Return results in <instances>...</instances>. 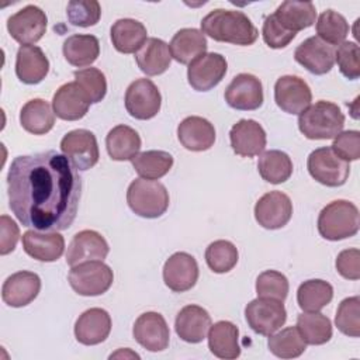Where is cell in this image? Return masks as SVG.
Here are the masks:
<instances>
[{
	"instance_id": "484cf974",
	"label": "cell",
	"mask_w": 360,
	"mask_h": 360,
	"mask_svg": "<svg viewBox=\"0 0 360 360\" xmlns=\"http://www.w3.org/2000/svg\"><path fill=\"white\" fill-rule=\"evenodd\" d=\"M24 252L38 262H55L65 250V239L58 232L27 231L22 235Z\"/></svg>"
},
{
	"instance_id": "f1b7e54d",
	"label": "cell",
	"mask_w": 360,
	"mask_h": 360,
	"mask_svg": "<svg viewBox=\"0 0 360 360\" xmlns=\"http://www.w3.org/2000/svg\"><path fill=\"white\" fill-rule=\"evenodd\" d=\"M110 35L114 48L121 53H136L148 39L146 27L134 18L117 20Z\"/></svg>"
},
{
	"instance_id": "b9f144b4",
	"label": "cell",
	"mask_w": 360,
	"mask_h": 360,
	"mask_svg": "<svg viewBox=\"0 0 360 360\" xmlns=\"http://www.w3.org/2000/svg\"><path fill=\"white\" fill-rule=\"evenodd\" d=\"M238 257L236 246L225 239L215 240L205 249V262L208 267L218 274L231 271L236 266Z\"/></svg>"
},
{
	"instance_id": "f907efd6",
	"label": "cell",
	"mask_w": 360,
	"mask_h": 360,
	"mask_svg": "<svg viewBox=\"0 0 360 360\" xmlns=\"http://www.w3.org/2000/svg\"><path fill=\"white\" fill-rule=\"evenodd\" d=\"M336 270L338 273L347 280H359L360 278V250L345 249L336 257Z\"/></svg>"
},
{
	"instance_id": "9a60e30c",
	"label": "cell",
	"mask_w": 360,
	"mask_h": 360,
	"mask_svg": "<svg viewBox=\"0 0 360 360\" xmlns=\"http://www.w3.org/2000/svg\"><path fill=\"white\" fill-rule=\"evenodd\" d=\"M292 217V202L281 191H270L262 195L255 205V218L266 229H280Z\"/></svg>"
},
{
	"instance_id": "d6a6232c",
	"label": "cell",
	"mask_w": 360,
	"mask_h": 360,
	"mask_svg": "<svg viewBox=\"0 0 360 360\" xmlns=\"http://www.w3.org/2000/svg\"><path fill=\"white\" fill-rule=\"evenodd\" d=\"M139 134L128 125H117L107 134L105 146L110 158L117 162L132 160L141 149Z\"/></svg>"
},
{
	"instance_id": "ee69618b",
	"label": "cell",
	"mask_w": 360,
	"mask_h": 360,
	"mask_svg": "<svg viewBox=\"0 0 360 360\" xmlns=\"http://www.w3.org/2000/svg\"><path fill=\"white\" fill-rule=\"evenodd\" d=\"M288 290L290 285L287 277L277 270H266L256 278L257 297L284 301L288 295Z\"/></svg>"
},
{
	"instance_id": "d590c367",
	"label": "cell",
	"mask_w": 360,
	"mask_h": 360,
	"mask_svg": "<svg viewBox=\"0 0 360 360\" xmlns=\"http://www.w3.org/2000/svg\"><path fill=\"white\" fill-rule=\"evenodd\" d=\"M257 170L263 180L271 184H281L292 174L291 158L278 149H270L260 155Z\"/></svg>"
},
{
	"instance_id": "7bdbcfd3",
	"label": "cell",
	"mask_w": 360,
	"mask_h": 360,
	"mask_svg": "<svg viewBox=\"0 0 360 360\" xmlns=\"http://www.w3.org/2000/svg\"><path fill=\"white\" fill-rule=\"evenodd\" d=\"M335 323L343 335L350 338L360 336V298L357 295L345 298L339 304Z\"/></svg>"
},
{
	"instance_id": "ba28073f",
	"label": "cell",
	"mask_w": 360,
	"mask_h": 360,
	"mask_svg": "<svg viewBox=\"0 0 360 360\" xmlns=\"http://www.w3.org/2000/svg\"><path fill=\"white\" fill-rule=\"evenodd\" d=\"M245 318L253 332L270 336L284 325L287 311L283 301L257 297L246 305Z\"/></svg>"
},
{
	"instance_id": "f6af8a7d",
	"label": "cell",
	"mask_w": 360,
	"mask_h": 360,
	"mask_svg": "<svg viewBox=\"0 0 360 360\" xmlns=\"http://www.w3.org/2000/svg\"><path fill=\"white\" fill-rule=\"evenodd\" d=\"M75 82L87 94L91 104L100 103L107 93V80L104 73L97 68H86L73 73Z\"/></svg>"
},
{
	"instance_id": "8992f818",
	"label": "cell",
	"mask_w": 360,
	"mask_h": 360,
	"mask_svg": "<svg viewBox=\"0 0 360 360\" xmlns=\"http://www.w3.org/2000/svg\"><path fill=\"white\" fill-rule=\"evenodd\" d=\"M68 280L73 291L79 295L94 297L110 290L114 281V273L103 260H90L73 266Z\"/></svg>"
},
{
	"instance_id": "2e32d148",
	"label": "cell",
	"mask_w": 360,
	"mask_h": 360,
	"mask_svg": "<svg viewBox=\"0 0 360 360\" xmlns=\"http://www.w3.org/2000/svg\"><path fill=\"white\" fill-rule=\"evenodd\" d=\"M135 340L149 352H162L169 346L170 330L166 319L159 312H143L134 323Z\"/></svg>"
},
{
	"instance_id": "836d02e7",
	"label": "cell",
	"mask_w": 360,
	"mask_h": 360,
	"mask_svg": "<svg viewBox=\"0 0 360 360\" xmlns=\"http://www.w3.org/2000/svg\"><path fill=\"white\" fill-rule=\"evenodd\" d=\"M62 51L72 66H90L100 55V42L90 34H73L65 39Z\"/></svg>"
},
{
	"instance_id": "816d5d0a",
	"label": "cell",
	"mask_w": 360,
	"mask_h": 360,
	"mask_svg": "<svg viewBox=\"0 0 360 360\" xmlns=\"http://www.w3.org/2000/svg\"><path fill=\"white\" fill-rule=\"evenodd\" d=\"M20 238L18 225L7 215L0 217V255H8L15 249Z\"/></svg>"
},
{
	"instance_id": "5b68a950",
	"label": "cell",
	"mask_w": 360,
	"mask_h": 360,
	"mask_svg": "<svg viewBox=\"0 0 360 360\" xmlns=\"http://www.w3.org/2000/svg\"><path fill=\"white\" fill-rule=\"evenodd\" d=\"M127 202L142 218H159L169 208V191L156 180L136 179L127 190Z\"/></svg>"
},
{
	"instance_id": "ffe728a7",
	"label": "cell",
	"mask_w": 360,
	"mask_h": 360,
	"mask_svg": "<svg viewBox=\"0 0 360 360\" xmlns=\"http://www.w3.org/2000/svg\"><path fill=\"white\" fill-rule=\"evenodd\" d=\"M229 141L233 152L243 158L260 155L266 148V131L255 120H239L229 131Z\"/></svg>"
},
{
	"instance_id": "4316f807",
	"label": "cell",
	"mask_w": 360,
	"mask_h": 360,
	"mask_svg": "<svg viewBox=\"0 0 360 360\" xmlns=\"http://www.w3.org/2000/svg\"><path fill=\"white\" fill-rule=\"evenodd\" d=\"M49 70V60L37 45H21L15 58V75L25 84H38Z\"/></svg>"
},
{
	"instance_id": "60d3db41",
	"label": "cell",
	"mask_w": 360,
	"mask_h": 360,
	"mask_svg": "<svg viewBox=\"0 0 360 360\" xmlns=\"http://www.w3.org/2000/svg\"><path fill=\"white\" fill-rule=\"evenodd\" d=\"M316 34V37L329 45H340L349 34V24L340 13L335 10H325L318 17Z\"/></svg>"
},
{
	"instance_id": "3957f363",
	"label": "cell",
	"mask_w": 360,
	"mask_h": 360,
	"mask_svg": "<svg viewBox=\"0 0 360 360\" xmlns=\"http://www.w3.org/2000/svg\"><path fill=\"white\" fill-rule=\"evenodd\" d=\"M345 115L338 104L319 100L298 117V128L308 139H332L342 132Z\"/></svg>"
},
{
	"instance_id": "7dc6e473",
	"label": "cell",
	"mask_w": 360,
	"mask_h": 360,
	"mask_svg": "<svg viewBox=\"0 0 360 360\" xmlns=\"http://www.w3.org/2000/svg\"><path fill=\"white\" fill-rule=\"evenodd\" d=\"M335 62L340 73L349 80H356L360 76V49L356 42L345 41L335 51Z\"/></svg>"
},
{
	"instance_id": "bcb514c9",
	"label": "cell",
	"mask_w": 360,
	"mask_h": 360,
	"mask_svg": "<svg viewBox=\"0 0 360 360\" xmlns=\"http://www.w3.org/2000/svg\"><path fill=\"white\" fill-rule=\"evenodd\" d=\"M66 15L72 25L87 28L98 22L101 7L96 0H72L68 3Z\"/></svg>"
},
{
	"instance_id": "7a4b0ae2",
	"label": "cell",
	"mask_w": 360,
	"mask_h": 360,
	"mask_svg": "<svg viewBox=\"0 0 360 360\" xmlns=\"http://www.w3.org/2000/svg\"><path fill=\"white\" fill-rule=\"evenodd\" d=\"M201 32L218 42L248 46L256 42L257 28L239 10L215 8L201 20Z\"/></svg>"
},
{
	"instance_id": "4dcf8cb0",
	"label": "cell",
	"mask_w": 360,
	"mask_h": 360,
	"mask_svg": "<svg viewBox=\"0 0 360 360\" xmlns=\"http://www.w3.org/2000/svg\"><path fill=\"white\" fill-rule=\"evenodd\" d=\"M207 46V38L200 30L181 28L173 35L169 49L172 58L179 63L190 65L198 56L205 53Z\"/></svg>"
},
{
	"instance_id": "f546056e",
	"label": "cell",
	"mask_w": 360,
	"mask_h": 360,
	"mask_svg": "<svg viewBox=\"0 0 360 360\" xmlns=\"http://www.w3.org/2000/svg\"><path fill=\"white\" fill-rule=\"evenodd\" d=\"M135 60L141 72L148 76H158L165 73L172 62L169 45L159 38H148L141 49L135 53Z\"/></svg>"
},
{
	"instance_id": "8d00e7d4",
	"label": "cell",
	"mask_w": 360,
	"mask_h": 360,
	"mask_svg": "<svg viewBox=\"0 0 360 360\" xmlns=\"http://www.w3.org/2000/svg\"><path fill=\"white\" fill-rule=\"evenodd\" d=\"M333 298V287L321 278L307 280L297 290V302L304 312H319Z\"/></svg>"
},
{
	"instance_id": "681fc988",
	"label": "cell",
	"mask_w": 360,
	"mask_h": 360,
	"mask_svg": "<svg viewBox=\"0 0 360 360\" xmlns=\"http://www.w3.org/2000/svg\"><path fill=\"white\" fill-rule=\"evenodd\" d=\"M330 148L346 162L357 160L360 158V132L356 129L340 132L335 136Z\"/></svg>"
},
{
	"instance_id": "4fadbf2b",
	"label": "cell",
	"mask_w": 360,
	"mask_h": 360,
	"mask_svg": "<svg viewBox=\"0 0 360 360\" xmlns=\"http://www.w3.org/2000/svg\"><path fill=\"white\" fill-rule=\"evenodd\" d=\"M274 101L287 114H301L312 101V93L307 82L298 76L285 75L274 84Z\"/></svg>"
},
{
	"instance_id": "d6986e66",
	"label": "cell",
	"mask_w": 360,
	"mask_h": 360,
	"mask_svg": "<svg viewBox=\"0 0 360 360\" xmlns=\"http://www.w3.org/2000/svg\"><path fill=\"white\" fill-rule=\"evenodd\" d=\"M110 252V246L104 236L93 229L77 232L68 246L66 263L73 267L90 260H104Z\"/></svg>"
},
{
	"instance_id": "603a6c76",
	"label": "cell",
	"mask_w": 360,
	"mask_h": 360,
	"mask_svg": "<svg viewBox=\"0 0 360 360\" xmlns=\"http://www.w3.org/2000/svg\"><path fill=\"white\" fill-rule=\"evenodd\" d=\"M111 332V316L103 308H90L84 311L75 323L76 340L86 346H94L104 342Z\"/></svg>"
},
{
	"instance_id": "cb8c5ba5",
	"label": "cell",
	"mask_w": 360,
	"mask_h": 360,
	"mask_svg": "<svg viewBox=\"0 0 360 360\" xmlns=\"http://www.w3.org/2000/svg\"><path fill=\"white\" fill-rule=\"evenodd\" d=\"M211 328V316L200 305L183 307L174 321L177 336L187 343H200L207 338Z\"/></svg>"
},
{
	"instance_id": "e575fe53",
	"label": "cell",
	"mask_w": 360,
	"mask_h": 360,
	"mask_svg": "<svg viewBox=\"0 0 360 360\" xmlns=\"http://www.w3.org/2000/svg\"><path fill=\"white\" fill-rule=\"evenodd\" d=\"M20 124L30 134L44 135L53 128L55 112L48 101L32 98L22 105L20 111Z\"/></svg>"
},
{
	"instance_id": "83f0119b",
	"label": "cell",
	"mask_w": 360,
	"mask_h": 360,
	"mask_svg": "<svg viewBox=\"0 0 360 360\" xmlns=\"http://www.w3.org/2000/svg\"><path fill=\"white\" fill-rule=\"evenodd\" d=\"M208 349L219 359L232 360L239 357V329L229 321H218L208 330Z\"/></svg>"
},
{
	"instance_id": "ac0fdd59",
	"label": "cell",
	"mask_w": 360,
	"mask_h": 360,
	"mask_svg": "<svg viewBox=\"0 0 360 360\" xmlns=\"http://www.w3.org/2000/svg\"><path fill=\"white\" fill-rule=\"evenodd\" d=\"M294 59L314 75H325L335 65V49L319 37H309L294 51Z\"/></svg>"
},
{
	"instance_id": "f35d334b",
	"label": "cell",
	"mask_w": 360,
	"mask_h": 360,
	"mask_svg": "<svg viewBox=\"0 0 360 360\" xmlns=\"http://www.w3.org/2000/svg\"><path fill=\"white\" fill-rule=\"evenodd\" d=\"M297 329L307 345H323L332 338V322L326 315L319 312L298 315Z\"/></svg>"
},
{
	"instance_id": "9c48e42d",
	"label": "cell",
	"mask_w": 360,
	"mask_h": 360,
	"mask_svg": "<svg viewBox=\"0 0 360 360\" xmlns=\"http://www.w3.org/2000/svg\"><path fill=\"white\" fill-rule=\"evenodd\" d=\"M60 150L77 170L91 169L100 158L96 135L89 129H73L60 141Z\"/></svg>"
},
{
	"instance_id": "7c38bea8",
	"label": "cell",
	"mask_w": 360,
	"mask_h": 360,
	"mask_svg": "<svg viewBox=\"0 0 360 360\" xmlns=\"http://www.w3.org/2000/svg\"><path fill=\"white\" fill-rule=\"evenodd\" d=\"M226 69V59L221 53H204L188 65V84L197 91H208L221 83Z\"/></svg>"
},
{
	"instance_id": "5bb4252c",
	"label": "cell",
	"mask_w": 360,
	"mask_h": 360,
	"mask_svg": "<svg viewBox=\"0 0 360 360\" xmlns=\"http://www.w3.org/2000/svg\"><path fill=\"white\" fill-rule=\"evenodd\" d=\"M262 82L250 73H239L225 89V101L239 111H253L263 104Z\"/></svg>"
},
{
	"instance_id": "1f68e13d",
	"label": "cell",
	"mask_w": 360,
	"mask_h": 360,
	"mask_svg": "<svg viewBox=\"0 0 360 360\" xmlns=\"http://www.w3.org/2000/svg\"><path fill=\"white\" fill-rule=\"evenodd\" d=\"M277 22L291 32L311 27L316 18V10L311 1H283L273 13Z\"/></svg>"
},
{
	"instance_id": "e0dca14e",
	"label": "cell",
	"mask_w": 360,
	"mask_h": 360,
	"mask_svg": "<svg viewBox=\"0 0 360 360\" xmlns=\"http://www.w3.org/2000/svg\"><path fill=\"white\" fill-rule=\"evenodd\" d=\"M198 280L197 260L186 253H173L163 266V281L174 292L191 290Z\"/></svg>"
},
{
	"instance_id": "52a82bcc",
	"label": "cell",
	"mask_w": 360,
	"mask_h": 360,
	"mask_svg": "<svg viewBox=\"0 0 360 360\" xmlns=\"http://www.w3.org/2000/svg\"><path fill=\"white\" fill-rule=\"evenodd\" d=\"M307 167L311 177L326 187L343 186L350 174V163L339 158L330 146L312 150L308 156Z\"/></svg>"
},
{
	"instance_id": "277c9868",
	"label": "cell",
	"mask_w": 360,
	"mask_h": 360,
	"mask_svg": "<svg viewBox=\"0 0 360 360\" xmlns=\"http://www.w3.org/2000/svg\"><path fill=\"white\" fill-rule=\"evenodd\" d=\"M318 232L323 239L342 240L359 232V208L347 200H335L318 215Z\"/></svg>"
},
{
	"instance_id": "ab89813d",
	"label": "cell",
	"mask_w": 360,
	"mask_h": 360,
	"mask_svg": "<svg viewBox=\"0 0 360 360\" xmlns=\"http://www.w3.org/2000/svg\"><path fill=\"white\" fill-rule=\"evenodd\" d=\"M267 346H269V350L280 359L298 357L307 349V343L302 339L301 333L298 332L297 326L281 329L277 333L274 332L273 335H270Z\"/></svg>"
},
{
	"instance_id": "c3c4849f",
	"label": "cell",
	"mask_w": 360,
	"mask_h": 360,
	"mask_svg": "<svg viewBox=\"0 0 360 360\" xmlns=\"http://www.w3.org/2000/svg\"><path fill=\"white\" fill-rule=\"evenodd\" d=\"M262 35H263V41L273 49H281L285 48L294 38H295V32L287 31L285 28H283L277 20L274 18L273 14L267 15L264 18L263 22V28H262Z\"/></svg>"
},
{
	"instance_id": "8fae6325",
	"label": "cell",
	"mask_w": 360,
	"mask_h": 360,
	"mask_svg": "<svg viewBox=\"0 0 360 360\" xmlns=\"http://www.w3.org/2000/svg\"><path fill=\"white\" fill-rule=\"evenodd\" d=\"M162 105V96L156 84L149 79L134 80L125 91V108L136 120H150Z\"/></svg>"
},
{
	"instance_id": "30bf717a",
	"label": "cell",
	"mask_w": 360,
	"mask_h": 360,
	"mask_svg": "<svg viewBox=\"0 0 360 360\" xmlns=\"http://www.w3.org/2000/svg\"><path fill=\"white\" fill-rule=\"evenodd\" d=\"M46 14L39 7L28 4L7 20V30L14 41L21 45L38 42L46 31Z\"/></svg>"
},
{
	"instance_id": "6da1fadb",
	"label": "cell",
	"mask_w": 360,
	"mask_h": 360,
	"mask_svg": "<svg viewBox=\"0 0 360 360\" xmlns=\"http://www.w3.org/2000/svg\"><path fill=\"white\" fill-rule=\"evenodd\" d=\"M8 207L22 226L42 232L68 229L79 210L82 177L56 150L14 158L7 173Z\"/></svg>"
},
{
	"instance_id": "7402d4cb",
	"label": "cell",
	"mask_w": 360,
	"mask_h": 360,
	"mask_svg": "<svg viewBox=\"0 0 360 360\" xmlns=\"http://www.w3.org/2000/svg\"><path fill=\"white\" fill-rule=\"evenodd\" d=\"M90 100L76 82L62 84L52 98V108L58 118L77 121L83 118L90 107Z\"/></svg>"
},
{
	"instance_id": "d4e9b609",
	"label": "cell",
	"mask_w": 360,
	"mask_h": 360,
	"mask_svg": "<svg viewBox=\"0 0 360 360\" xmlns=\"http://www.w3.org/2000/svg\"><path fill=\"white\" fill-rule=\"evenodd\" d=\"M177 138L187 150H208L215 142V128L208 120L198 115H191L179 124Z\"/></svg>"
},
{
	"instance_id": "74e56055",
	"label": "cell",
	"mask_w": 360,
	"mask_h": 360,
	"mask_svg": "<svg viewBox=\"0 0 360 360\" xmlns=\"http://www.w3.org/2000/svg\"><path fill=\"white\" fill-rule=\"evenodd\" d=\"M173 162V156L166 150H145L131 160L138 176L146 180H158L166 176Z\"/></svg>"
},
{
	"instance_id": "44dd1931",
	"label": "cell",
	"mask_w": 360,
	"mask_h": 360,
	"mask_svg": "<svg viewBox=\"0 0 360 360\" xmlns=\"http://www.w3.org/2000/svg\"><path fill=\"white\" fill-rule=\"evenodd\" d=\"M41 278L32 271H17L6 278L1 287L3 301L13 308H21L31 304L39 294Z\"/></svg>"
}]
</instances>
